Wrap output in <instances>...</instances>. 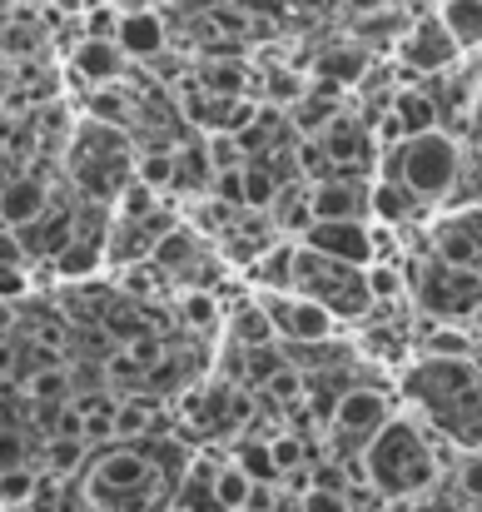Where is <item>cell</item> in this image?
Here are the masks:
<instances>
[{
  "label": "cell",
  "instance_id": "20",
  "mask_svg": "<svg viewBox=\"0 0 482 512\" xmlns=\"http://www.w3.org/2000/svg\"><path fill=\"white\" fill-rule=\"evenodd\" d=\"M294 264H299V239H274L249 269L259 289H294Z\"/></svg>",
  "mask_w": 482,
  "mask_h": 512
},
{
  "label": "cell",
  "instance_id": "22",
  "mask_svg": "<svg viewBox=\"0 0 482 512\" xmlns=\"http://www.w3.org/2000/svg\"><path fill=\"white\" fill-rule=\"evenodd\" d=\"M45 468H50V478H75L80 468H90V438L50 433L45 438Z\"/></svg>",
  "mask_w": 482,
  "mask_h": 512
},
{
  "label": "cell",
  "instance_id": "18",
  "mask_svg": "<svg viewBox=\"0 0 482 512\" xmlns=\"http://www.w3.org/2000/svg\"><path fill=\"white\" fill-rule=\"evenodd\" d=\"M150 433H160V398H145V393L120 398V408H115V443H140Z\"/></svg>",
  "mask_w": 482,
  "mask_h": 512
},
{
  "label": "cell",
  "instance_id": "26",
  "mask_svg": "<svg viewBox=\"0 0 482 512\" xmlns=\"http://www.w3.org/2000/svg\"><path fill=\"white\" fill-rule=\"evenodd\" d=\"M209 488H214V498H219L224 508L239 512V508H249V498H254V488H259V483H254L234 458H229V463H219V468H214V483H209Z\"/></svg>",
  "mask_w": 482,
  "mask_h": 512
},
{
  "label": "cell",
  "instance_id": "15",
  "mask_svg": "<svg viewBox=\"0 0 482 512\" xmlns=\"http://www.w3.org/2000/svg\"><path fill=\"white\" fill-rule=\"evenodd\" d=\"M80 234V214H70V209H55V214H40L35 224H25L20 229V239H25V254H30V264H50L70 239Z\"/></svg>",
  "mask_w": 482,
  "mask_h": 512
},
{
  "label": "cell",
  "instance_id": "41",
  "mask_svg": "<svg viewBox=\"0 0 482 512\" xmlns=\"http://www.w3.org/2000/svg\"><path fill=\"white\" fill-rule=\"evenodd\" d=\"M408 512H458V493H448V488H428V493H418V498H408Z\"/></svg>",
  "mask_w": 482,
  "mask_h": 512
},
{
  "label": "cell",
  "instance_id": "25",
  "mask_svg": "<svg viewBox=\"0 0 482 512\" xmlns=\"http://www.w3.org/2000/svg\"><path fill=\"white\" fill-rule=\"evenodd\" d=\"M234 463H239L254 483H279V478H284L269 438H239V443H234Z\"/></svg>",
  "mask_w": 482,
  "mask_h": 512
},
{
  "label": "cell",
  "instance_id": "33",
  "mask_svg": "<svg viewBox=\"0 0 482 512\" xmlns=\"http://www.w3.org/2000/svg\"><path fill=\"white\" fill-rule=\"evenodd\" d=\"M199 90H209V95H244V65H204Z\"/></svg>",
  "mask_w": 482,
  "mask_h": 512
},
{
  "label": "cell",
  "instance_id": "47",
  "mask_svg": "<svg viewBox=\"0 0 482 512\" xmlns=\"http://www.w3.org/2000/svg\"><path fill=\"white\" fill-rule=\"evenodd\" d=\"M164 512H184V508H179V503H174V508H164Z\"/></svg>",
  "mask_w": 482,
  "mask_h": 512
},
{
  "label": "cell",
  "instance_id": "36",
  "mask_svg": "<svg viewBox=\"0 0 482 512\" xmlns=\"http://www.w3.org/2000/svg\"><path fill=\"white\" fill-rule=\"evenodd\" d=\"M264 393H269V398H279V403H299V398H304V373L284 363V368L264 383Z\"/></svg>",
  "mask_w": 482,
  "mask_h": 512
},
{
  "label": "cell",
  "instance_id": "7",
  "mask_svg": "<svg viewBox=\"0 0 482 512\" xmlns=\"http://www.w3.org/2000/svg\"><path fill=\"white\" fill-rule=\"evenodd\" d=\"M259 304L269 309L279 343H328L338 334V314L299 289H259Z\"/></svg>",
  "mask_w": 482,
  "mask_h": 512
},
{
  "label": "cell",
  "instance_id": "35",
  "mask_svg": "<svg viewBox=\"0 0 482 512\" xmlns=\"http://www.w3.org/2000/svg\"><path fill=\"white\" fill-rule=\"evenodd\" d=\"M299 512H353V498L333 483H314L304 498H299Z\"/></svg>",
  "mask_w": 482,
  "mask_h": 512
},
{
  "label": "cell",
  "instance_id": "29",
  "mask_svg": "<svg viewBox=\"0 0 482 512\" xmlns=\"http://www.w3.org/2000/svg\"><path fill=\"white\" fill-rule=\"evenodd\" d=\"M363 274H368L373 304H393V299H403V294H408V279H403V269H398V264H388V259H373Z\"/></svg>",
  "mask_w": 482,
  "mask_h": 512
},
{
  "label": "cell",
  "instance_id": "6",
  "mask_svg": "<svg viewBox=\"0 0 482 512\" xmlns=\"http://www.w3.org/2000/svg\"><path fill=\"white\" fill-rule=\"evenodd\" d=\"M413 299L428 319L438 324H468L482 314V269L468 264H448V259H428L413 279Z\"/></svg>",
  "mask_w": 482,
  "mask_h": 512
},
{
  "label": "cell",
  "instance_id": "39",
  "mask_svg": "<svg viewBox=\"0 0 482 512\" xmlns=\"http://www.w3.org/2000/svg\"><path fill=\"white\" fill-rule=\"evenodd\" d=\"M0 269H30L25 239H20V229H10V224H0Z\"/></svg>",
  "mask_w": 482,
  "mask_h": 512
},
{
  "label": "cell",
  "instance_id": "24",
  "mask_svg": "<svg viewBox=\"0 0 482 512\" xmlns=\"http://www.w3.org/2000/svg\"><path fill=\"white\" fill-rule=\"evenodd\" d=\"M418 353H428V358H473L478 353V334H468L463 324H438L433 319V329L418 339Z\"/></svg>",
  "mask_w": 482,
  "mask_h": 512
},
{
  "label": "cell",
  "instance_id": "2",
  "mask_svg": "<svg viewBox=\"0 0 482 512\" xmlns=\"http://www.w3.org/2000/svg\"><path fill=\"white\" fill-rule=\"evenodd\" d=\"M448 458H453V443L433 433L423 418H388V428L363 448L368 483L378 488L383 503H408L428 493Z\"/></svg>",
  "mask_w": 482,
  "mask_h": 512
},
{
  "label": "cell",
  "instance_id": "31",
  "mask_svg": "<svg viewBox=\"0 0 482 512\" xmlns=\"http://www.w3.org/2000/svg\"><path fill=\"white\" fill-rule=\"evenodd\" d=\"M179 319H184L194 334H204V329H214V324H219V299H214L209 289H194V294H184V299H179Z\"/></svg>",
  "mask_w": 482,
  "mask_h": 512
},
{
  "label": "cell",
  "instance_id": "48",
  "mask_svg": "<svg viewBox=\"0 0 482 512\" xmlns=\"http://www.w3.org/2000/svg\"><path fill=\"white\" fill-rule=\"evenodd\" d=\"M0 80H5V60H0Z\"/></svg>",
  "mask_w": 482,
  "mask_h": 512
},
{
  "label": "cell",
  "instance_id": "43",
  "mask_svg": "<svg viewBox=\"0 0 482 512\" xmlns=\"http://www.w3.org/2000/svg\"><path fill=\"white\" fill-rule=\"evenodd\" d=\"M10 373H15V348L0 339V378H10Z\"/></svg>",
  "mask_w": 482,
  "mask_h": 512
},
{
  "label": "cell",
  "instance_id": "12",
  "mask_svg": "<svg viewBox=\"0 0 482 512\" xmlns=\"http://www.w3.org/2000/svg\"><path fill=\"white\" fill-rule=\"evenodd\" d=\"M125 65L130 55L120 50V40H100V35H85L75 50H70V75L90 90H105V85H120L125 80Z\"/></svg>",
  "mask_w": 482,
  "mask_h": 512
},
{
  "label": "cell",
  "instance_id": "11",
  "mask_svg": "<svg viewBox=\"0 0 482 512\" xmlns=\"http://www.w3.org/2000/svg\"><path fill=\"white\" fill-rule=\"evenodd\" d=\"M314 219H373V184L363 174H328L309 184Z\"/></svg>",
  "mask_w": 482,
  "mask_h": 512
},
{
  "label": "cell",
  "instance_id": "3",
  "mask_svg": "<svg viewBox=\"0 0 482 512\" xmlns=\"http://www.w3.org/2000/svg\"><path fill=\"white\" fill-rule=\"evenodd\" d=\"M388 174L403 179L423 204H443V199L458 189V174H463V145H458L448 130L408 135V140L393 145Z\"/></svg>",
  "mask_w": 482,
  "mask_h": 512
},
{
  "label": "cell",
  "instance_id": "34",
  "mask_svg": "<svg viewBox=\"0 0 482 512\" xmlns=\"http://www.w3.org/2000/svg\"><path fill=\"white\" fill-rule=\"evenodd\" d=\"M458 498H468V503H482V448H468V453H458Z\"/></svg>",
  "mask_w": 482,
  "mask_h": 512
},
{
  "label": "cell",
  "instance_id": "50",
  "mask_svg": "<svg viewBox=\"0 0 482 512\" xmlns=\"http://www.w3.org/2000/svg\"><path fill=\"white\" fill-rule=\"evenodd\" d=\"M478 353H482V334H478Z\"/></svg>",
  "mask_w": 482,
  "mask_h": 512
},
{
  "label": "cell",
  "instance_id": "13",
  "mask_svg": "<svg viewBox=\"0 0 482 512\" xmlns=\"http://www.w3.org/2000/svg\"><path fill=\"white\" fill-rule=\"evenodd\" d=\"M40 214H50V184L40 174H15V179L0 184V224L25 229Z\"/></svg>",
  "mask_w": 482,
  "mask_h": 512
},
{
  "label": "cell",
  "instance_id": "16",
  "mask_svg": "<svg viewBox=\"0 0 482 512\" xmlns=\"http://www.w3.org/2000/svg\"><path fill=\"white\" fill-rule=\"evenodd\" d=\"M120 50L130 55V60H155L164 50V40H169V30H164V15L160 10H130L125 20H120Z\"/></svg>",
  "mask_w": 482,
  "mask_h": 512
},
{
  "label": "cell",
  "instance_id": "28",
  "mask_svg": "<svg viewBox=\"0 0 482 512\" xmlns=\"http://www.w3.org/2000/svg\"><path fill=\"white\" fill-rule=\"evenodd\" d=\"M160 214V189H150L145 179H130L115 199V219H155Z\"/></svg>",
  "mask_w": 482,
  "mask_h": 512
},
{
  "label": "cell",
  "instance_id": "45",
  "mask_svg": "<svg viewBox=\"0 0 482 512\" xmlns=\"http://www.w3.org/2000/svg\"><path fill=\"white\" fill-rule=\"evenodd\" d=\"M115 5H120L125 15H130V10H160V0H115Z\"/></svg>",
  "mask_w": 482,
  "mask_h": 512
},
{
  "label": "cell",
  "instance_id": "14",
  "mask_svg": "<svg viewBox=\"0 0 482 512\" xmlns=\"http://www.w3.org/2000/svg\"><path fill=\"white\" fill-rule=\"evenodd\" d=\"M105 239H110V229H95V234L80 229V234L50 259V274H55V279H70V284H75V279H95L100 269H110Z\"/></svg>",
  "mask_w": 482,
  "mask_h": 512
},
{
  "label": "cell",
  "instance_id": "8",
  "mask_svg": "<svg viewBox=\"0 0 482 512\" xmlns=\"http://www.w3.org/2000/svg\"><path fill=\"white\" fill-rule=\"evenodd\" d=\"M398 60H403V70H413V75H453V65L463 60V50H458V40L448 35V25L438 20V10H433V15H418L413 25H403V35H398Z\"/></svg>",
  "mask_w": 482,
  "mask_h": 512
},
{
  "label": "cell",
  "instance_id": "49",
  "mask_svg": "<svg viewBox=\"0 0 482 512\" xmlns=\"http://www.w3.org/2000/svg\"><path fill=\"white\" fill-rule=\"evenodd\" d=\"M25 5H45V0H25Z\"/></svg>",
  "mask_w": 482,
  "mask_h": 512
},
{
  "label": "cell",
  "instance_id": "37",
  "mask_svg": "<svg viewBox=\"0 0 482 512\" xmlns=\"http://www.w3.org/2000/svg\"><path fill=\"white\" fill-rule=\"evenodd\" d=\"M319 65H323V75H328V80H358L363 55H358V50H328Z\"/></svg>",
  "mask_w": 482,
  "mask_h": 512
},
{
  "label": "cell",
  "instance_id": "10",
  "mask_svg": "<svg viewBox=\"0 0 482 512\" xmlns=\"http://www.w3.org/2000/svg\"><path fill=\"white\" fill-rule=\"evenodd\" d=\"M309 249H319L328 259H343V264H358L368 269L378 259V244H373V219H314V229L299 239Z\"/></svg>",
  "mask_w": 482,
  "mask_h": 512
},
{
  "label": "cell",
  "instance_id": "21",
  "mask_svg": "<svg viewBox=\"0 0 482 512\" xmlns=\"http://www.w3.org/2000/svg\"><path fill=\"white\" fill-rule=\"evenodd\" d=\"M438 20L448 25L463 55L482 50V0H438Z\"/></svg>",
  "mask_w": 482,
  "mask_h": 512
},
{
  "label": "cell",
  "instance_id": "30",
  "mask_svg": "<svg viewBox=\"0 0 482 512\" xmlns=\"http://www.w3.org/2000/svg\"><path fill=\"white\" fill-rule=\"evenodd\" d=\"M25 398H40V403H65L70 398V368H35L25 378Z\"/></svg>",
  "mask_w": 482,
  "mask_h": 512
},
{
  "label": "cell",
  "instance_id": "42",
  "mask_svg": "<svg viewBox=\"0 0 482 512\" xmlns=\"http://www.w3.org/2000/svg\"><path fill=\"white\" fill-rule=\"evenodd\" d=\"M25 294H30V274H25V269H0V299L15 304V299H25Z\"/></svg>",
  "mask_w": 482,
  "mask_h": 512
},
{
  "label": "cell",
  "instance_id": "19",
  "mask_svg": "<svg viewBox=\"0 0 482 512\" xmlns=\"http://www.w3.org/2000/svg\"><path fill=\"white\" fill-rule=\"evenodd\" d=\"M264 343H279V334L259 299H244L239 309H229V348H264Z\"/></svg>",
  "mask_w": 482,
  "mask_h": 512
},
{
  "label": "cell",
  "instance_id": "44",
  "mask_svg": "<svg viewBox=\"0 0 482 512\" xmlns=\"http://www.w3.org/2000/svg\"><path fill=\"white\" fill-rule=\"evenodd\" d=\"M10 324H15V304H10V299H0V339L10 334Z\"/></svg>",
  "mask_w": 482,
  "mask_h": 512
},
{
  "label": "cell",
  "instance_id": "38",
  "mask_svg": "<svg viewBox=\"0 0 482 512\" xmlns=\"http://www.w3.org/2000/svg\"><path fill=\"white\" fill-rule=\"evenodd\" d=\"M269 443H274L279 473H289V468H304V463H309V448H304V438H299V433H284V438H269Z\"/></svg>",
  "mask_w": 482,
  "mask_h": 512
},
{
  "label": "cell",
  "instance_id": "4",
  "mask_svg": "<svg viewBox=\"0 0 482 512\" xmlns=\"http://www.w3.org/2000/svg\"><path fill=\"white\" fill-rule=\"evenodd\" d=\"M155 478H160V468H155L150 448L115 443V448H105V453L90 458V468H85V498L100 503L105 512H135L130 503H140L155 488Z\"/></svg>",
  "mask_w": 482,
  "mask_h": 512
},
{
  "label": "cell",
  "instance_id": "5",
  "mask_svg": "<svg viewBox=\"0 0 482 512\" xmlns=\"http://www.w3.org/2000/svg\"><path fill=\"white\" fill-rule=\"evenodd\" d=\"M294 289L319 299L323 309H333L338 319H363L373 309V289H368V274L358 264H343V259H328L319 249L299 244V264H294Z\"/></svg>",
  "mask_w": 482,
  "mask_h": 512
},
{
  "label": "cell",
  "instance_id": "9",
  "mask_svg": "<svg viewBox=\"0 0 482 512\" xmlns=\"http://www.w3.org/2000/svg\"><path fill=\"white\" fill-rule=\"evenodd\" d=\"M388 418H393V403H388V393H378V388H348L338 403H333V438L338 443H353V448H368L383 428H388Z\"/></svg>",
  "mask_w": 482,
  "mask_h": 512
},
{
  "label": "cell",
  "instance_id": "46",
  "mask_svg": "<svg viewBox=\"0 0 482 512\" xmlns=\"http://www.w3.org/2000/svg\"><path fill=\"white\" fill-rule=\"evenodd\" d=\"M239 512H269V508H259V503H249V508H239Z\"/></svg>",
  "mask_w": 482,
  "mask_h": 512
},
{
  "label": "cell",
  "instance_id": "32",
  "mask_svg": "<svg viewBox=\"0 0 482 512\" xmlns=\"http://www.w3.org/2000/svg\"><path fill=\"white\" fill-rule=\"evenodd\" d=\"M135 179H145L150 189H169L179 179V165H174V150H150L135 160Z\"/></svg>",
  "mask_w": 482,
  "mask_h": 512
},
{
  "label": "cell",
  "instance_id": "1",
  "mask_svg": "<svg viewBox=\"0 0 482 512\" xmlns=\"http://www.w3.org/2000/svg\"><path fill=\"white\" fill-rule=\"evenodd\" d=\"M403 393L418 418L458 453L482 448V368L473 358H418L403 373Z\"/></svg>",
  "mask_w": 482,
  "mask_h": 512
},
{
  "label": "cell",
  "instance_id": "17",
  "mask_svg": "<svg viewBox=\"0 0 482 512\" xmlns=\"http://www.w3.org/2000/svg\"><path fill=\"white\" fill-rule=\"evenodd\" d=\"M423 209H428V204H423L403 179H393V174H388V179H378V184H373V219H378V224L403 229V224H408V219H418Z\"/></svg>",
  "mask_w": 482,
  "mask_h": 512
},
{
  "label": "cell",
  "instance_id": "23",
  "mask_svg": "<svg viewBox=\"0 0 482 512\" xmlns=\"http://www.w3.org/2000/svg\"><path fill=\"white\" fill-rule=\"evenodd\" d=\"M274 214V229L279 234H294V239H304L309 229H314V204H309V184H284V194H279V204L269 209Z\"/></svg>",
  "mask_w": 482,
  "mask_h": 512
},
{
  "label": "cell",
  "instance_id": "27",
  "mask_svg": "<svg viewBox=\"0 0 482 512\" xmlns=\"http://www.w3.org/2000/svg\"><path fill=\"white\" fill-rule=\"evenodd\" d=\"M40 493V473L35 468H0V508L5 512H25L30 498Z\"/></svg>",
  "mask_w": 482,
  "mask_h": 512
},
{
  "label": "cell",
  "instance_id": "40",
  "mask_svg": "<svg viewBox=\"0 0 482 512\" xmlns=\"http://www.w3.org/2000/svg\"><path fill=\"white\" fill-rule=\"evenodd\" d=\"M25 463V433L15 423H0V468H20Z\"/></svg>",
  "mask_w": 482,
  "mask_h": 512
}]
</instances>
